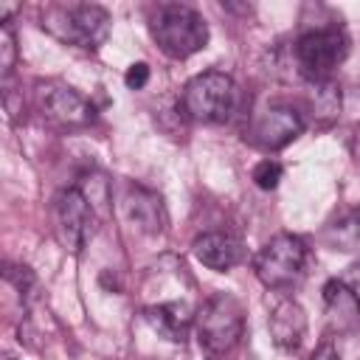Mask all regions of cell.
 <instances>
[{
  "label": "cell",
  "instance_id": "18",
  "mask_svg": "<svg viewBox=\"0 0 360 360\" xmlns=\"http://www.w3.org/2000/svg\"><path fill=\"white\" fill-rule=\"evenodd\" d=\"M6 281L14 284V290L20 292V298H28L31 290H34V273H31L25 264H22V267H11V264H8V270H6Z\"/></svg>",
  "mask_w": 360,
  "mask_h": 360
},
{
  "label": "cell",
  "instance_id": "6",
  "mask_svg": "<svg viewBox=\"0 0 360 360\" xmlns=\"http://www.w3.org/2000/svg\"><path fill=\"white\" fill-rule=\"evenodd\" d=\"M346 53H349V37L338 25L307 31L295 39V48H292L298 73L315 84L326 82L332 70L346 59Z\"/></svg>",
  "mask_w": 360,
  "mask_h": 360
},
{
  "label": "cell",
  "instance_id": "20",
  "mask_svg": "<svg viewBox=\"0 0 360 360\" xmlns=\"http://www.w3.org/2000/svg\"><path fill=\"white\" fill-rule=\"evenodd\" d=\"M309 360H340V354H338V349H335V343L332 340H323L315 352H312V357Z\"/></svg>",
  "mask_w": 360,
  "mask_h": 360
},
{
  "label": "cell",
  "instance_id": "21",
  "mask_svg": "<svg viewBox=\"0 0 360 360\" xmlns=\"http://www.w3.org/2000/svg\"><path fill=\"white\" fill-rule=\"evenodd\" d=\"M3 360H14V354H8V352H6V354H3Z\"/></svg>",
  "mask_w": 360,
  "mask_h": 360
},
{
  "label": "cell",
  "instance_id": "10",
  "mask_svg": "<svg viewBox=\"0 0 360 360\" xmlns=\"http://www.w3.org/2000/svg\"><path fill=\"white\" fill-rule=\"evenodd\" d=\"M191 250L197 256V262H202L205 267L217 270V273H225L231 267H236L242 259H245V248L236 236L225 233V231H208V233H200L194 242H191Z\"/></svg>",
  "mask_w": 360,
  "mask_h": 360
},
{
  "label": "cell",
  "instance_id": "12",
  "mask_svg": "<svg viewBox=\"0 0 360 360\" xmlns=\"http://www.w3.org/2000/svg\"><path fill=\"white\" fill-rule=\"evenodd\" d=\"M124 211H127V219L132 225H138L143 233H160L163 225H166V214H163L160 197L155 191L143 188V186H127Z\"/></svg>",
  "mask_w": 360,
  "mask_h": 360
},
{
  "label": "cell",
  "instance_id": "13",
  "mask_svg": "<svg viewBox=\"0 0 360 360\" xmlns=\"http://www.w3.org/2000/svg\"><path fill=\"white\" fill-rule=\"evenodd\" d=\"M323 304H326L329 323L338 332H349L352 326L360 323V295L349 284H343L338 278L326 281L323 284Z\"/></svg>",
  "mask_w": 360,
  "mask_h": 360
},
{
  "label": "cell",
  "instance_id": "15",
  "mask_svg": "<svg viewBox=\"0 0 360 360\" xmlns=\"http://www.w3.org/2000/svg\"><path fill=\"white\" fill-rule=\"evenodd\" d=\"M326 242L335 250H360V208L340 214L329 228H326Z\"/></svg>",
  "mask_w": 360,
  "mask_h": 360
},
{
  "label": "cell",
  "instance_id": "3",
  "mask_svg": "<svg viewBox=\"0 0 360 360\" xmlns=\"http://www.w3.org/2000/svg\"><path fill=\"white\" fill-rule=\"evenodd\" d=\"M110 14L96 3H56L42 14V28L76 48H98L110 37Z\"/></svg>",
  "mask_w": 360,
  "mask_h": 360
},
{
  "label": "cell",
  "instance_id": "9",
  "mask_svg": "<svg viewBox=\"0 0 360 360\" xmlns=\"http://www.w3.org/2000/svg\"><path fill=\"white\" fill-rule=\"evenodd\" d=\"M301 129H304V118L295 107L273 104L264 112H259V118L253 124V141L262 149H281L292 138H298Z\"/></svg>",
  "mask_w": 360,
  "mask_h": 360
},
{
  "label": "cell",
  "instance_id": "14",
  "mask_svg": "<svg viewBox=\"0 0 360 360\" xmlns=\"http://www.w3.org/2000/svg\"><path fill=\"white\" fill-rule=\"evenodd\" d=\"M143 318L146 323L166 340L172 343H183L188 338V329H191V309L183 304V301H169V304H155V307H146L143 309Z\"/></svg>",
  "mask_w": 360,
  "mask_h": 360
},
{
  "label": "cell",
  "instance_id": "17",
  "mask_svg": "<svg viewBox=\"0 0 360 360\" xmlns=\"http://www.w3.org/2000/svg\"><path fill=\"white\" fill-rule=\"evenodd\" d=\"M278 180H281V166H278L276 160H262V163H256V169H253V183H256L262 191H273V188L278 186Z\"/></svg>",
  "mask_w": 360,
  "mask_h": 360
},
{
  "label": "cell",
  "instance_id": "16",
  "mask_svg": "<svg viewBox=\"0 0 360 360\" xmlns=\"http://www.w3.org/2000/svg\"><path fill=\"white\" fill-rule=\"evenodd\" d=\"M14 65H17V39H14L11 22L3 20V25H0V73L11 76Z\"/></svg>",
  "mask_w": 360,
  "mask_h": 360
},
{
  "label": "cell",
  "instance_id": "11",
  "mask_svg": "<svg viewBox=\"0 0 360 360\" xmlns=\"http://www.w3.org/2000/svg\"><path fill=\"white\" fill-rule=\"evenodd\" d=\"M270 338L278 349L295 352L304 343L307 335V312L298 301L292 298H281L276 301V307L270 309Z\"/></svg>",
  "mask_w": 360,
  "mask_h": 360
},
{
  "label": "cell",
  "instance_id": "1",
  "mask_svg": "<svg viewBox=\"0 0 360 360\" xmlns=\"http://www.w3.org/2000/svg\"><path fill=\"white\" fill-rule=\"evenodd\" d=\"M158 48L172 59H188L208 45V25L202 14L183 3H160L149 20Z\"/></svg>",
  "mask_w": 360,
  "mask_h": 360
},
{
  "label": "cell",
  "instance_id": "4",
  "mask_svg": "<svg viewBox=\"0 0 360 360\" xmlns=\"http://www.w3.org/2000/svg\"><path fill=\"white\" fill-rule=\"evenodd\" d=\"M239 104V87L233 76L222 70H205L188 79L180 96V107L200 124H225Z\"/></svg>",
  "mask_w": 360,
  "mask_h": 360
},
{
  "label": "cell",
  "instance_id": "2",
  "mask_svg": "<svg viewBox=\"0 0 360 360\" xmlns=\"http://www.w3.org/2000/svg\"><path fill=\"white\" fill-rule=\"evenodd\" d=\"M197 340L208 357H225L245 332V312L242 304L228 292L208 295L200 309L194 312Z\"/></svg>",
  "mask_w": 360,
  "mask_h": 360
},
{
  "label": "cell",
  "instance_id": "5",
  "mask_svg": "<svg viewBox=\"0 0 360 360\" xmlns=\"http://www.w3.org/2000/svg\"><path fill=\"white\" fill-rule=\"evenodd\" d=\"M309 248L295 233H276L253 259V270L259 281L270 290H287L301 281L307 270Z\"/></svg>",
  "mask_w": 360,
  "mask_h": 360
},
{
  "label": "cell",
  "instance_id": "19",
  "mask_svg": "<svg viewBox=\"0 0 360 360\" xmlns=\"http://www.w3.org/2000/svg\"><path fill=\"white\" fill-rule=\"evenodd\" d=\"M146 82H149V65L146 62H132L124 73V84L129 90H141V87H146Z\"/></svg>",
  "mask_w": 360,
  "mask_h": 360
},
{
  "label": "cell",
  "instance_id": "8",
  "mask_svg": "<svg viewBox=\"0 0 360 360\" xmlns=\"http://www.w3.org/2000/svg\"><path fill=\"white\" fill-rule=\"evenodd\" d=\"M37 96H39V107L48 118L59 121V124H68V127H82V124H90L96 115H93V107L90 101L73 90L70 84H62V82H39L37 84Z\"/></svg>",
  "mask_w": 360,
  "mask_h": 360
},
{
  "label": "cell",
  "instance_id": "7",
  "mask_svg": "<svg viewBox=\"0 0 360 360\" xmlns=\"http://www.w3.org/2000/svg\"><path fill=\"white\" fill-rule=\"evenodd\" d=\"M53 231L70 253H79L87 245V239L93 236V208L79 188H65L56 194Z\"/></svg>",
  "mask_w": 360,
  "mask_h": 360
}]
</instances>
